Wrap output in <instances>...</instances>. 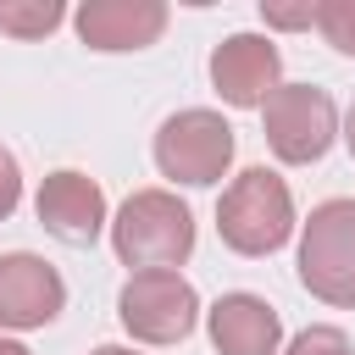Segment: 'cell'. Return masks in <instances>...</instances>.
<instances>
[{"label":"cell","mask_w":355,"mask_h":355,"mask_svg":"<svg viewBox=\"0 0 355 355\" xmlns=\"http://www.w3.org/2000/svg\"><path fill=\"white\" fill-rule=\"evenodd\" d=\"M0 355H33V349H28V344H17V338H6V333H0Z\"/></svg>","instance_id":"obj_18"},{"label":"cell","mask_w":355,"mask_h":355,"mask_svg":"<svg viewBox=\"0 0 355 355\" xmlns=\"http://www.w3.org/2000/svg\"><path fill=\"white\" fill-rule=\"evenodd\" d=\"M261 17H266V28H311V17H316V0H305V6H277V0H266L261 6Z\"/></svg>","instance_id":"obj_16"},{"label":"cell","mask_w":355,"mask_h":355,"mask_svg":"<svg viewBox=\"0 0 355 355\" xmlns=\"http://www.w3.org/2000/svg\"><path fill=\"white\" fill-rule=\"evenodd\" d=\"M17 200H22V166H17V155L0 144V222L17 211Z\"/></svg>","instance_id":"obj_15"},{"label":"cell","mask_w":355,"mask_h":355,"mask_svg":"<svg viewBox=\"0 0 355 355\" xmlns=\"http://www.w3.org/2000/svg\"><path fill=\"white\" fill-rule=\"evenodd\" d=\"M67 305V283L44 255L11 250L0 255V333H28L55 322Z\"/></svg>","instance_id":"obj_7"},{"label":"cell","mask_w":355,"mask_h":355,"mask_svg":"<svg viewBox=\"0 0 355 355\" xmlns=\"http://www.w3.org/2000/svg\"><path fill=\"white\" fill-rule=\"evenodd\" d=\"M311 28H316L338 55H355V0H316Z\"/></svg>","instance_id":"obj_13"},{"label":"cell","mask_w":355,"mask_h":355,"mask_svg":"<svg viewBox=\"0 0 355 355\" xmlns=\"http://www.w3.org/2000/svg\"><path fill=\"white\" fill-rule=\"evenodd\" d=\"M205 327L216 355H277L283 344V322L261 294H222L205 311Z\"/></svg>","instance_id":"obj_11"},{"label":"cell","mask_w":355,"mask_h":355,"mask_svg":"<svg viewBox=\"0 0 355 355\" xmlns=\"http://www.w3.org/2000/svg\"><path fill=\"white\" fill-rule=\"evenodd\" d=\"M155 166L172 183L211 189L233 166V128H227V116L222 111H205V105L172 111L161 122V133H155Z\"/></svg>","instance_id":"obj_4"},{"label":"cell","mask_w":355,"mask_h":355,"mask_svg":"<svg viewBox=\"0 0 355 355\" xmlns=\"http://www.w3.org/2000/svg\"><path fill=\"white\" fill-rule=\"evenodd\" d=\"M300 283L338 311H355V200H322L300 227Z\"/></svg>","instance_id":"obj_3"},{"label":"cell","mask_w":355,"mask_h":355,"mask_svg":"<svg viewBox=\"0 0 355 355\" xmlns=\"http://www.w3.org/2000/svg\"><path fill=\"white\" fill-rule=\"evenodd\" d=\"M283 355H349V338H344V327H327V322H316V327L294 333V344H288Z\"/></svg>","instance_id":"obj_14"},{"label":"cell","mask_w":355,"mask_h":355,"mask_svg":"<svg viewBox=\"0 0 355 355\" xmlns=\"http://www.w3.org/2000/svg\"><path fill=\"white\" fill-rule=\"evenodd\" d=\"M33 211H39V222H44L55 239H67V244H94L100 227H105V194H100V183H94L89 172H72V166H61V172H50V178L39 183Z\"/></svg>","instance_id":"obj_9"},{"label":"cell","mask_w":355,"mask_h":355,"mask_svg":"<svg viewBox=\"0 0 355 355\" xmlns=\"http://www.w3.org/2000/svg\"><path fill=\"white\" fill-rule=\"evenodd\" d=\"M283 78V55L266 33H227L216 50H211V83L227 105H266L272 89Z\"/></svg>","instance_id":"obj_8"},{"label":"cell","mask_w":355,"mask_h":355,"mask_svg":"<svg viewBox=\"0 0 355 355\" xmlns=\"http://www.w3.org/2000/svg\"><path fill=\"white\" fill-rule=\"evenodd\" d=\"M216 233L233 255H272L294 233V194L272 166H244L216 200Z\"/></svg>","instance_id":"obj_2"},{"label":"cell","mask_w":355,"mask_h":355,"mask_svg":"<svg viewBox=\"0 0 355 355\" xmlns=\"http://www.w3.org/2000/svg\"><path fill=\"white\" fill-rule=\"evenodd\" d=\"M261 122H266V144L277 161L288 166H311L327 155V144L338 139V105L327 89L316 83H277L272 100L261 105Z\"/></svg>","instance_id":"obj_5"},{"label":"cell","mask_w":355,"mask_h":355,"mask_svg":"<svg viewBox=\"0 0 355 355\" xmlns=\"http://www.w3.org/2000/svg\"><path fill=\"white\" fill-rule=\"evenodd\" d=\"M94 355H139V349H128V344H100Z\"/></svg>","instance_id":"obj_19"},{"label":"cell","mask_w":355,"mask_h":355,"mask_svg":"<svg viewBox=\"0 0 355 355\" xmlns=\"http://www.w3.org/2000/svg\"><path fill=\"white\" fill-rule=\"evenodd\" d=\"M344 144H349V155H355V100H349V111H344Z\"/></svg>","instance_id":"obj_17"},{"label":"cell","mask_w":355,"mask_h":355,"mask_svg":"<svg viewBox=\"0 0 355 355\" xmlns=\"http://www.w3.org/2000/svg\"><path fill=\"white\" fill-rule=\"evenodd\" d=\"M166 33L161 0H83L78 6V39L89 50H144Z\"/></svg>","instance_id":"obj_10"},{"label":"cell","mask_w":355,"mask_h":355,"mask_svg":"<svg viewBox=\"0 0 355 355\" xmlns=\"http://www.w3.org/2000/svg\"><path fill=\"white\" fill-rule=\"evenodd\" d=\"M61 17H67L61 0H0V33L11 39H44L61 28Z\"/></svg>","instance_id":"obj_12"},{"label":"cell","mask_w":355,"mask_h":355,"mask_svg":"<svg viewBox=\"0 0 355 355\" xmlns=\"http://www.w3.org/2000/svg\"><path fill=\"white\" fill-rule=\"evenodd\" d=\"M116 316L139 344H183L200 322V294L183 272H133L116 294Z\"/></svg>","instance_id":"obj_6"},{"label":"cell","mask_w":355,"mask_h":355,"mask_svg":"<svg viewBox=\"0 0 355 355\" xmlns=\"http://www.w3.org/2000/svg\"><path fill=\"white\" fill-rule=\"evenodd\" d=\"M111 250L133 272H178L194 255V216L172 189H139L111 216Z\"/></svg>","instance_id":"obj_1"}]
</instances>
